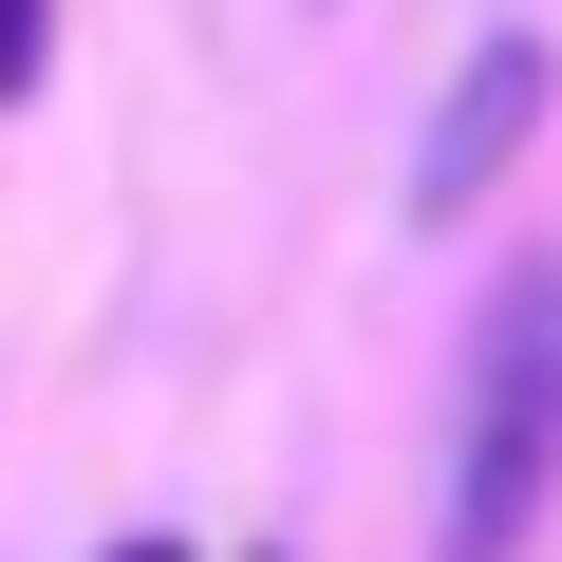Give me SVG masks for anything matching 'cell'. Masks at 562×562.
Returning <instances> with one entry per match:
<instances>
[{"instance_id":"obj_4","label":"cell","mask_w":562,"mask_h":562,"mask_svg":"<svg viewBox=\"0 0 562 562\" xmlns=\"http://www.w3.org/2000/svg\"><path fill=\"white\" fill-rule=\"evenodd\" d=\"M94 562H206V543H169V525H132V543H94Z\"/></svg>"},{"instance_id":"obj_3","label":"cell","mask_w":562,"mask_h":562,"mask_svg":"<svg viewBox=\"0 0 562 562\" xmlns=\"http://www.w3.org/2000/svg\"><path fill=\"white\" fill-rule=\"evenodd\" d=\"M38 57H57V0H0V113L38 94Z\"/></svg>"},{"instance_id":"obj_1","label":"cell","mask_w":562,"mask_h":562,"mask_svg":"<svg viewBox=\"0 0 562 562\" xmlns=\"http://www.w3.org/2000/svg\"><path fill=\"white\" fill-rule=\"evenodd\" d=\"M562 487V262H506L469 319V394H450V562H506Z\"/></svg>"},{"instance_id":"obj_5","label":"cell","mask_w":562,"mask_h":562,"mask_svg":"<svg viewBox=\"0 0 562 562\" xmlns=\"http://www.w3.org/2000/svg\"><path fill=\"white\" fill-rule=\"evenodd\" d=\"M244 562H281V543H244Z\"/></svg>"},{"instance_id":"obj_2","label":"cell","mask_w":562,"mask_h":562,"mask_svg":"<svg viewBox=\"0 0 562 562\" xmlns=\"http://www.w3.org/2000/svg\"><path fill=\"white\" fill-rule=\"evenodd\" d=\"M543 94H562V57H543V38L506 20V38H487V57H469V76L431 94V132H413V225H469V206H487V188L525 169Z\"/></svg>"}]
</instances>
